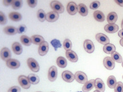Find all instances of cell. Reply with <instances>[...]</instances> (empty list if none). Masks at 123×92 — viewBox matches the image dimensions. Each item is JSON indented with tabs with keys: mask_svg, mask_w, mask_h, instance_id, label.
Listing matches in <instances>:
<instances>
[{
	"mask_svg": "<svg viewBox=\"0 0 123 92\" xmlns=\"http://www.w3.org/2000/svg\"><path fill=\"white\" fill-rule=\"evenodd\" d=\"M105 31L108 33H114L117 32L119 30V26L115 23L107 24L104 26Z\"/></svg>",
	"mask_w": 123,
	"mask_h": 92,
	"instance_id": "16",
	"label": "cell"
},
{
	"mask_svg": "<svg viewBox=\"0 0 123 92\" xmlns=\"http://www.w3.org/2000/svg\"><path fill=\"white\" fill-rule=\"evenodd\" d=\"M93 92H100L99 91H98V90H95V91H94Z\"/></svg>",
	"mask_w": 123,
	"mask_h": 92,
	"instance_id": "47",
	"label": "cell"
},
{
	"mask_svg": "<svg viewBox=\"0 0 123 92\" xmlns=\"http://www.w3.org/2000/svg\"><path fill=\"white\" fill-rule=\"evenodd\" d=\"M27 64L29 69L33 72H38L39 70V66L37 62L33 58H30L27 60Z\"/></svg>",
	"mask_w": 123,
	"mask_h": 92,
	"instance_id": "2",
	"label": "cell"
},
{
	"mask_svg": "<svg viewBox=\"0 0 123 92\" xmlns=\"http://www.w3.org/2000/svg\"><path fill=\"white\" fill-rule=\"evenodd\" d=\"M28 5L31 8L35 7L37 4V0H27L26 1Z\"/></svg>",
	"mask_w": 123,
	"mask_h": 92,
	"instance_id": "40",
	"label": "cell"
},
{
	"mask_svg": "<svg viewBox=\"0 0 123 92\" xmlns=\"http://www.w3.org/2000/svg\"><path fill=\"white\" fill-rule=\"evenodd\" d=\"M95 80H91L87 81L82 87V91L84 92H88L91 91L94 87Z\"/></svg>",
	"mask_w": 123,
	"mask_h": 92,
	"instance_id": "19",
	"label": "cell"
},
{
	"mask_svg": "<svg viewBox=\"0 0 123 92\" xmlns=\"http://www.w3.org/2000/svg\"><path fill=\"white\" fill-rule=\"evenodd\" d=\"M122 67H123V62H122Z\"/></svg>",
	"mask_w": 123,
	"mask_h": 92,
	"instance_id": "48",
	"label": "cell"
},
{
	"mask_svg": "<svg viewBox=\"0 0 123 92\" xmlns=\"http://www.w3.org/2000/svg\"><path fill=\"white\" fill-rule=\"evenodd\" d=\"M9 17L12 21L18 22L21 20L22 16L21 14L18 12H12L9 14Z\"/></svg>",
	"mask_w": 123,
	"mask_h": 92,
	"instance_id": "27",
	"label": "cell"
},
{
	"mask_svg": "<svg viewBox=\"0 0 123 92\" xmlns=\"http://www.w3.org/2000/svg\"><path fill=\"white\" fill-rule=\"evenodd\" d=\"M58 75L57 69L56 66H51L48 71V79L50 81H54L57 79Z\"/></svg>",
	"mask_w": 123,
	"mask_h": 92,
	"instance_id": "6",
	"label": "cell"
},
{
	"mask_svg": "<svg viewBox=\"0 0 123 92\" xmlns=\"http://www.w3.org/2000/svg\"><path fill=\"white\" fill-rule=\"evenodd\" d=\"M107 83L108 87L111 89H114L117 82L115 77L113 75L110 76L107 79Z\"/></svg>",
	"mask_w": 123,
	"mask_h": 92,
	"instance_id": "26",
	"label": "cell"
},
{
	"mask_svg": "<svg viewBox=\"0 0 123 92\" xmlns=\"http://www.w3.org/2000/svg\"><path fill=\"white\" fill-rule=\"evenodd\" d=\"M0 57L4 61H7L11 57V53L9 49L7 47H3L0 51Z\"/></svg>",
	"mask_w": 123,
	"mask_h": 92,
	"instance_id": "14",
	"label": "cell"
},
{
	"mask_svg": "<svg viewBox=\"0 0 123 92\" xmlns=\"http://www.w3.org/2000/svg\"><path fill=\"white\" fill-rule=\"evenodd\" d=\"M62 77L63 80L67 82L73 81L75 79L74 75L69 70H65L62 72Z\"/></svg>",
	"mask_w": 123,
	"mask_h": 92,
	"instance_id": "10",
	"label": "cell"
},
{
	"mask_svg": "<svg viewBox=\"0 0 123 92\" xmlns=\"http://www.w3.org/2000/svg\"><path fill=\"white\" fill-rule=\"evenodd\" d=\"M4 33L8 35H14L18 33V29L14 26H7L3 28Z\"/></svg>",
	"mask_w": 123,
	"mask_h": 92,
	"instance_id": "18",
	"label": "cell"
},
{
	"mask_svg": "<svg viewBox=\"0 0 123 92\" xmlns=\"http://www.w3.org/2000/svg\"><path fill=\"white\" fill-rule=\"evenodd\" d=\"M100 2L99 1L96 0V1H94L92 2L91 3V4H90V8L92 9V10H96L97 9H98L99 6H100Z\"/></svg>",
	"mask_w": 123,
	"mask_h": 92,
	"instance_id": "37",
	"label": "cell"
},
{
	"mask_svg": "<svg viewBox=\"0 0 123 92\" xmlns=\"http://www.w3.org/2000/svg\"><path fill=\"white\" fill-rule=\"evenodd\" d=\"M18 33L22 34L25 32L26 29V27L25 24H22L18 26Z\"/></svg>",
	"mask_w": 123,
	"mask_h": 92,
	"instance_id": "41",
	"label": "cell"
},
{
	"mask_svg": "<svg viewBox=\"0 0 123 92\" xmlns=\"http://www.w3.org/2000/svg\"><path fill=\"white\" fill-rule=\"evenodd\" d=\"M78 11L82 16H86L88 14V9L86 5L83 3H80L78 6Z\"/></svg>",
	"mask_w": 123,
	"mask_h": 92,
	"instance_id": "25",
	"label": "cell"
},
{
	"mask_svg": "<svg viewBox=\"0 0 123 92\" xmlns=\"http://www.w3.org/2000/svg\"><path fill=\"white\" fill-rule=\"evenodd\" d=\"M11 5L13 9L18 10L22 7V1L21 0H12Z\"/></svg>",
	"mask_w": 123,
	"mask_h": 92,
	"instance_id": "33",
	"label": "cell"
},
{
	"mask_svg": "<svg viewBox=\"0 0 123 92\" xmlns=\"http://www.w3.org/2000/svg\"><path fill=\"white\" fill-rule=\"evenodd\" d=\"M27 77L30 83L32 84H37L39 82V77L35 74H30Z\"/></svg>",
	"mask_w": 123,
	"mask_h": 92,
	"instance_id": "29",
	"label": "cell"
},
{
	"mask_svg": "<svg viewBox=\"0 0 123 92\" xmlns=\"http://www.w3.org/2000/svg\"></svg>",
	"mask_w": 123,
	"mask_h": 92,
	"instance_id": "50",
	"label": "cell"
},
{
	"mask_svg": "<svg viewBox=\"0 0 123 92\" xmlns=\"http://www.w3.org/2000/svg\"><path fill=\"white\" fill-rule=\"evenodd\" d=\"M12 48L13 52L16 55H20L22 52V46L19 42H14L12 45Z\"/></svg>",
	"mask_w": 123,
	"mask_h": 92,
	"instance_id": "22",
	"label": "cell"
},
{
	"mask_svg": "<svg viewBox=\"0 0 123 92\" xmlns=\"http://www.w3.org/2000/svg\"></svg>",
	"mask_w": 123,
	"mask_h": 92,
	"instance_id": "49",
	"label": "cell"
},
{
	"mask_svg": "<svg viewBox=\"0 0 123 92\" xmlns=\"http://www.w3.org/2000/svg\"><path fill=\"white\" fill-rule=\"evenodd\" d=\"M50 43L53 46V47L54 48L55 50H57V49L58 48L61 47L62 46L60 41L59 40H57L56 39H54L52 40L50 42Z\"/></svg>",
	"mask_w": 123,
	"mask_h": 92,
	"instance_id": "35",
	"label": "cell"
},
{
	"mask_svg": "<svg viewBox=\"0 0 123 92\" xmlns=\"http://www.w3.org/2000/svg\"><path fill=\"white\" fill-rule=\"evenodd\" d=\"M121 27L122 29H123V19L122 21V23H121Z\"/></svg>",
	"mask_w": 123,
	"mask_h": 92,
	"instance_id": "46",
	"label": "cell"
},
{
	"mask_svg": "<svg viewBox=\"0 0 123 92\" xmlns=\"http://www.w3.org/2000/svg\"><path fill=\"white\" fill-rule=\"evenodd\" d=\"M120 44L123 47V38H121V39L120 40Z\"/></svg>",
	"mask_w": 123,
	"mask_h": 92,
	"instance_id": "45",
	"label": "cell"
},
{
	"mask_svg": "<svg viewBox=\"0 0 123 92\" xmlns=\"http://www.w3.org/2000/svg\"><path fill=\"white\" fill-rule=\"evenodd\" d=\"M12 2V0H3L2 1L3 5H5V6H9L10 5H11Z\"/></svg>",
	"mask_w": 123,
	"mask_h": 92,
	"instance_id": "42",
	"label": "cell"
},
{
	"mask_svg": "<svg viewBox=\"0 0 123 92\" xmlns=\"http://www.w3.org/2000/svg\"><path fill=\"white\" fill-rule=\"evenodd\" d=\"M75 80L81 84H85L87 81V77L86 75L82 71H77L74 74Z\"/></svg>",
	"mask_w": 123,
	"mask_h": 92,
	"instance_id": "4",
	"label": "cell"
},
{
	"mask_svg": "<svg viewBox=\"0 0 123 92\" xmlns=\"http://www.w3.org/2000/svg\"><path fill=\"white\" fill-rule=\"evenodd\" d=\"M63 46L64 49L66 51L71 50L72 46V44L71 40L69 39H65L63 41Z\"/></svg>",
	"mask_w": 123,
	"mask_h": 92,
	"instance_id": "34",
	"label": "cell"
},
{
	"mask_svg": "<svg viewBox=\"0 0 123 92\" xmlns=\"http://www.w3.org/2000/svg\"><path fill=\"white\" fill-rule=\"evenodd\" d=\"M6 23V18L5 14L1 12L0 11V24H4Z\"/></svg>",
	"mask_w": 123,
	"mask_h": 92,
	"instance_id": "38",
	"label": "cell"
},
{
	"mask_svg": "<svg viewBox=\"0 0 123 92\" xmlns=\"http://www.w3.org/2000/svg\"><path fill=\"white\" fill-rule=\"evenodd\" d=\"M118 34L120 37H121V38H123V29L119 31Z\"/></svg>",
	"mask_w": 123,
	"mask_h": 92,
	"instance_id": "44",
	"label": "cell"
},
{
	"mask_svg": "<svg viewBox=\"0 0 123 92\" xmlns=\"http://www.w3.org/2000/svg\"></svg>",
	"mask_w": 123,
	"mask_h": 92,
	"instance_id": "51",
	"label": "cell"
},
{
	"mask_svg": "<svg viewBox=\"0 0 123 92\" xmlns=\"http://www.w3.org/2000/svg\"><path fill=\"white\" fill-rule=\"evenodd\" d=\"M103 65L106 69L112 70L115 67V61L110 57H106L103 59Z\"/></svg>",
	"mask_w": 123,
	"mask_h": 92,
	"instance_id": "5",
	"label": "cell"
},
{
	"mask_svg": "<svg viewBox=\"0 0 123 92\" xmlns=\"http://www.w3.org/2000/svg\"><path fill=\"white\" fill-rule=\"evenodd\" d=\"M117 18L118 16L115 12H111L107 15V20L110 24H113L117 21Z\"/></svg>",
	"mask_w": 123,
	"mask_h": 92,
	"instance_id": "23",
	"label": "cell"
},
{
	"mask_svg": "<svg viewBox=\"0 0 123 92\" xmlns=\"http://www.w3.org/2000/svg\"><path fill=\"white\" fill-rule=\"evenodd\" d=\"M51 8L58 13H62L64 11L63 5L58 0H52L50 3Z\"/></svg>",
	"mask_w": 123,
	"mask_h": 92,
	"instance_id": "1",
	"label": "cell"
},
{
	"mask_svg": "<svg viewBox=\"0 0 123 92\" xmlns=\"http://www.w3.org/2000/svg\"><path fill=\"white\" fill-rule=\"evenodd\" d=\"M6 64L8 68L13 69L18 68L20 66V63L18 60L12 58H10L6 61Z\"/></svg>",
	"mask_w": 123,
	"mask_h": 92,
	"instance_id": "12",
	"label": "cell"
},
{
	"mask_svg": "<svg viewBox=\"0 0 123 92\" xmlns=\"http://www.w3.org/2000/svg\"><path fill=\"white\" fill-rule=\"evenodd\" d=\"M20 40L21 43L25 46H29L32 43L31 38L25 35H22L20 37Z\"/></svg>",
	"mask_w": 123,
	"mask_h": 92,
	"instance_id": "30",
	"label": "cell"
},
{
	"mask_svg": "<svg viewBox=\"0 0 123 92\" xmlns=\"http://www.w3.org/2000/svg\"><path fill=\"white\" fill-rule=\"evenodd\" d=\"M37 15L38 20L41 22H44L46 19V14L42 9H39L37 11Z\"/></svg>",
	"mask_w": 123,
	"mask_h": 92,
	"instance_id": "32",
	"label": "cell"
},
{
	"mask_svg": "<svg viewBox=\"0 0 123 92\" xmlns=\"http://www.w3.org/2000/svg\"><path fill=\"white\" fill-rule=\"evenodd\" d=\"M103 51L108 54H111L113 52H115L116 47L115 46L112 44H108L105 45L103 47Z\"/></svg>",
	"mask_w": 123,
	"mask_h": 92,
	"instance_id": "21",
	"label": "cell"
},
{
	"mask_svg": "<svg viewBox=\"0 0 123 92\" xmlns=\"http://www.w3.org/2000/svg\"><path fill=\"white\" fill-rule=\"evenodd\" d=\"M18 82L21 87L25 89L30 88L31 83H30L28 77L25 75H20L18 78Z\"/></svg>",
	"mask_w": 123,
	"mask_h": 92,
	"instance_id": "3",
	"label": "cell"
},
{
	"mask_svg": "<svg viewBox=\"0 0 123 92\" xmlns=\"http://www.w3.org/2000/svg\"><path fill=\"white\" fill-rule=\"evenodd\" d=\"M114 1L119 6L123 7V0H114Z\"/></svg>",
	"mask_w": 123,
	"mask_h": 92,
	"instance_id": "43",
	"label": "cell"
},
{
	"mask_svg": "<svg viewBox=\"0 0 123 92\" xmlns=\"http://www.w3.org/2000/svg\"><path fill=\"white\" fill-rule=\"evenodd\" d=\"M31 39L32 40V43H33L34 44L39 46L42 42L45 41L44 38L42 36L37 34L32 35L31 37Z\"/></svg>",
	"mask_w": 123,
	"mask_h": 92,
	"instance_id": "24",
	"label": "cell"
},
{
	"mask_svg": "<svg viewBox=\"0 0 123 92\" xmlns=\"http://www.w3.org/2000/svg\"><path fill=\"white\" fill-rule=\"evenodd\" d=\"M59 17V13L53 11L47 13L46 20L49 22H54L57 21Z\"/></svg>",
	"mask_w": 123,
	"mask_h": 92,
	"instance_id": "15",
	"label": "cell"
},
{
	"mask_svg": "<svg viewBox=\"0 0 123 92\" xmlns=\"http://www.w3.org/2000/svg\"><path fill=\"white\" fill-rule=\"evenodd\" d=\"M93 16L94 19L98 22H103L104 21L105 17L104 13L98 10L96 11L93 13Z\"/></svg>",
	"mask_w": 123,
	"mask_h": 92,
	"instance_id": "20",
	"label": "cell"
},
{
	"mask_svg": "<svg viewBox=\"0 0 123 92\" xmlns=\"http://www.w3.org/2000/svg\"><path fill=\"white\" fill-rule=\"evenodd\" d=\"M114 92H123V83L121 81L117 82L114 88Z\"/></svg>",
	"mask_w": 123,
	"mask_h": 92,
	"instance_id": "36",
	"label": "cell"
},
{
	"mask_svg": "<svg viewBox=\"0 0 123 92\" xmlns=\"http://www.w3.org/2000/svg\"><path fill=\"white\" fill-rule=\"evenodd\" d=\"M94 86L96 90L100 92H104L105 89V86L103 80L100 78H97L95 80Z\"/></svg>",
	"mask_w": 123,
	"mask_h": 92,
	"instance_id": "13",
	"label": "cell"
},
{
	"mask_svg": "<svg viewBox=\"0 0 123 92\" xmlns=\"http://www.w3.org/2000/svg\"><path fill=\"white\" fill-rule=\"evenodd\" d=\"M56 63L57 65L61 68H65L67 65L66 59L63 57H59L57 58Z\"/></svg>",
	"mask_w": 123,
	"mask_h": 92,
	"instance_id": "28",
	"label": "cell"
},
{
	"mask_svg": "<svg viewBox=\"0 0 123 92\" xmlns=\"http://www.w3.org/2000/svg\"><path fill=\"white\" fill-rule=\"evenodd\" d=\"M21 88L17 86H14L9 88L8 92H20Z\"/></svg>",
	"mask_w": 123,
	"mask_h": 92,
	"instance_id": "39",
	"label": "cell"
},
{
	"mask_svg": "<svg viewBox=\"0 0 123 92\" xmlns=\"http://www.w3.org/2000/svg\"><path fill=\"white\" fill-rule=\"evenodd\" d=\"M66 9L69 14L73 15L75 14L78 12V6L75 2L70 1L67 4Z\"/></svg>",
	"mask_w": 123,
	"mask_h": 92,
	"instance_id": "7",
	"label": "cell"
},
{
	"mask_svg": "<svg viewBox=\"0 0 123 92\" xmlns=\"http://www.w3.org/2000/svg\"><path fill=\"white\" fill-rule=\"evenodd\" d=\"M49 50V44L47 41H44L39 46L38 48V54L42 56L45 55Z\"/></svg>",
	"mask_w": 123,
	"mask_h": 92,
	"instance_id": "11",
	"label": "cell"
},
{
	"mask_svg": "<svg viewBox=\"0 0 123 92\" xmlns=\"http://www.w3.org/2000/svg\"><path fill=\"white\" fill-rule=\"evenodd\" d=\"M95 37L98 43L102 45H105L106 44H109V42H110L109 38L105 34H103L102 33H98L96 34Z\"/></svg>",
	"mask_w": 123,
	"mask_h": 92,
	"instance_id": "9",
	"label": "cell"
},
{
	"mask_svg": "<svg viewBox=\"0 0 123 92\" xmlns=\"http://www.w3.org/2000/svg\"><path fill=\"white\" fill-rule=\"evenodd\" d=\"M111 58L113 59V60L117 63H122L123 58L121 55L117 52H114L111 54Z\"/></svg>",
	"mask_w": 123,
	"mask_h": 92,
	"instance_id": "31",
	"label": "cell"
},
{
	"mask_svg": "<svg viewBox=\"0 0 123 92\" xmlns=\"http://www.w3.org/2000/svg\"><path fill=\"white\" fill-rule=\"evenodd\" d=\"M84 48L85 51L88 53H92L95 50V46L92 41L86 39L84 42Z\"/></svg>",
	"mask_w": 123,
	"mask_h": 92,
	"instance_id": "8",
	"label": "cell"
},
{
	"mask_svg": "<svg viewBox=\"0 0 123 92\" xmlns=\"http://www.w3.org/2000/svg\"><path fill=\"white\" fill-rule=\"evenodd\" d=\"M66 56L67 59L72 62H77L78 59L77 54L72 50L66 51Z\"/></svg>",
	"mask_w": 123,
	"mask_h": 92,
	"instance_id": "17",
	"label": "cell"
}]
</instances>
